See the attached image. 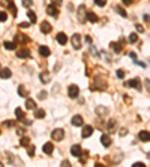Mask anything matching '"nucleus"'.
<instances>
[{
	"label": "nucleus",
	"mask_w": 150,
	"mask_h": 167,
	"mask_svg": "<svg viewBox=\"0 0 150 167\" xmlns=\"http://www.w3.org/2000/svg\"><path fill=\"white\" fill-rule=\"evenodd\" d=\"M72 46H74V49H81V35H78V33H75V35L72 36Z\"/></svg>",
	"instance_id": "obj_1"
},
{
	"label": "nucleus",
	"mask_w": 150,
	"mask_h": 167,
	"mask_svg": "<svg viewBox=\"0 0 150 167\" xmlns=\"http://www.w3.org/2000/svg\"><path fill=\"white\" fill-rule=\"evenodd\" d=\"M51 137H53V140L60 142V140L65 137V131L62 128H56V130H53V133H51Z\"/></svg>",
	"instance_id": "obj_2"
},
{
	"label": "nucleus",
	"mask_w": 150,
	"mask_h": 167,
	"mask_svg": "<svg viewBox=\"0 0 150 167\" xmlns=\"http://www.w3.org/2000/svg\"><path fill=\"white\" fill-rule=\"evenodd\" d=\"M78 94H80V88H78L77 85H69V88H68V96L71 98H77Z\"/></svg>",
	"instance_id": "obj_3"
},
{
	"label": "nucleus",
	"mask_w": 150,
	"mask_h": 167,
	"mask_svg": "<svg viewBox=\"0 0 150 167\" xmlns=\"http://www.w3.org/2000/svg\"><path fill=\"white\" fill-rule=\"evenodd\" d=\"M87 18V12H86V6L81 5L80 8H78V21L80 23H84V19Z\"/></svg>",
	"instance_id": "obj_4"
},
{
	"label": "nucleus",
	"mask_w": 150,
	"mask_h": 167,
	"mask_svg": "<svg viewBox=\"0 0 150 167\" xmlns=\"http://www.w3.org/2000/svg\"><path fill=\"white\" fill-rule=\"evenodd\" d=\"M15 116L18 118V121H23V122H26L27 125H30V124H32L30 121H26V113H24L21 109H20V108H17V109H15Z\"/></svg>",
	"instance_id": "obj_5"
},
{
	"label": "nucleus",
	"mask_w": 150,
	"mask_h": 167,
	"mask_svg": "<svg viewBox=\"0 0 150 167\" xmlns=\"http://www.w3.org/2000/svg\"><path fill=\"white\" fill-rule=\"evenodd\" d=\"M126 86H131V88H137V90H141V84H140V79H131V81H128L126 84H125Z\"/></svg>",
	"instance_id": "obj_6"
},
{
	"label": "nucleus",
	"mask_w": 150,
	"mask_h": 167,
	"mask_svg": "<svg viewBox=\"0 0 150 167\" xmlns=\"http://www.w3.org/2000/svg\"><path fill=\"white\" fill-rule=\"evenodd\" d=\"M71 154H72L74 157H77V158H80V155H81V146L80 145H74V146H71Z\"/></svg>",
	"instance_id": "obj_7"
},
{
	"label": "nucleus",
	"mask_w": 150,
	"mask_h": 167,
	"mask_svg": "<svg viewBox=\"0 0 150 167\" xmlns=\"http://www.w3.org/2000/svg\"><path fill=\"white\" fill-rule=\"evenodd\" d=\"M17 57H18V58H29V57H30V51H29L27 48L18 49V51H17Z\"/></svg>",
	"instance_id": "obj_8"
},
{
	"label": "nucleus",
	"mask_w": 150,
	"mask_h": 167,
	"mask_svg": "<svg viewBox=\"0 0 150 167\" xmlns=\"http://www.w3.org/2000/svg\"><path fill=\"white\" fill-rule=\"evenodd\" d=\"M138 139L141 140V142H149V140H150V133H149L147 130L140 131V133H138Z\"/></svg>",
	"instance_id": "obj_9"
},
{
	"label": "nucleus",
	"mask_w": 150,
	"mask_h": 167,
	"mask_svg": "<svg viewBox=\"0 0 150 167\" xmlns=\"http://www.w3.org/2000/svg\"><path fill=\"white\" fill-rule=\"evenodd\" d=\"M47 14L51 15V17H57V15H59L57 6H56V5H50V6H47Z\"/></svg>",
	"instance_id": "obj_10"
},
{
	"label": "nucleus",
	"mask_w": 150,
	"mask_h": 167,
	"mask_svg": "<svg viewBox=\"0 0 150 167\" xmlns=\"http://www.w3.org/2000/svg\"><path fill=\"white\" fill-rule=\"evenodd\" d=\"M93 134V127L92 125H86L84 127V130H83V133H81V136L83 137H90Z\"/></svg>",
	"instance_id": "obj_11"
},
{
	"label": "nucleus",
	"mask_w": 150,
	"mask_h": 167,
	"mask_svg": "<svg viewBox=\"0 0 150 167\" xmlns=\"http://www.w3.org/2000/svg\"><path fill=\"white\" fill-rule=\"evenodd\" d=\"M56 41L60 43V45H66V43H68V37H66V35H65V33H59L57 37H56Z\"/></svg>",
	"instance_id": "obj_12"
},
{
	"label": "nucleus",
	"mask_w": 150,
	"mask_h": 167,
	"mask_svg": "<svg viewBox=\"0 0 150 167\" xmlns=\"http://www.w3.org/2000/svg\"><path fill=\"white\" fill-rule=\"evenodd\" d=\"M39 79H41V82H42V84H48V82H50V79H51V76H50V73H48V72H42L41 75H39Z\"/></svg>",
	"instance_id": "obj_13"
},
{
	"label": "nucleus",
	"mask_w": 150,
	"mask_h": 167,
	"mask_svg": "<svg viewBox=\"0 0 150 167\" xmlns=\"http://www.w3.org/2000/svg\"><path fill=\"white\" fill-rule=\"evenodd\" d=\"M41 31H42V33H45V35H48V33L51 31V24H50V23H47V21L41 23Z\"/></svg>",
	"instance_id": "obj_14"
},
{
	"label": "nucleus",
	"mask_w": 150,
	"mask_h": 167,
	"mask_svg": "<svg viewBox=\"0 0 150 167\" xmlns=\"http://www.w3.org/2000/svg\"><path fill=\"white\" fill-rule=\"evenodd\" d=\"M71 122H72V125H75V127H80V125H83V116L75 115L72 119H71Z\"/></svg>",
	"instance_id": "obj_15"
},
{
	"label": "nucleus",
	"mask_w": 150,
	"mask_h": 167,
	"mask_svg": "<svg viewBox=\"0 0 150 167\" xmlns=\"http://www.w3.org/2000/svg\"><path fill=\"white\" fill-rule=\"evenodd\" d=\"M101 142H102V145L105 146V148H108V146L111 145V137H110L108 134H102L101 136Z\"/></svg>",
	"instance_id": "obj_16"
},
{
	"label": "nucleus",
	"mask_w": 150,
	"mask_h": 167,
	"mask_svg": "<svg viewBox=\"0 0 150 167\" xmlns=\"http://www.w3.org/2000/svg\"><path fill=\"white\" fill-rule=\"evenodd\" d=\"M11 76H12V72L9 69H2L0 70V78L2 79H9Z\"/></svg>",
	"instance_id": "obj_17"
},
{
	"label": "nucleus",
	"mask_w": 150,
	"mask_h": 167,
	"mask_svg": "<svg viewBox=\"0 0 150 167\" xmlns=\"http://www.w3.org/2000/svg\"><path fill=\"white\" fill-rule=\"evenodd\" d=\"M110 46H111V49L116 52V54L122 52V49H123V46H122L120 43H117V42H111V43H110Z\"/></svg>",
	"instance_id": "obj_18"
},
{
	"label": "nucleus",
	"mask_w": 150,
	"mask_h": 167,
	"mask_svg": "<svg viewBox=\"0 0 150 167\" xmlns=\"http://www.w3.org/2000/svg\"><path fill=\"white\" fill-rule=\"evenodd\" d=\"M39 54H41L42 57H48L51 54V51L48 46H39Z\"/></svg>",
	"instance_id": "obj_19"
},
{
	"label": "nucleus",
	"mask_w": 150,
	"mask_h": 167,
	"mask_svg": "<svg viewBox=\"0 0 150 167\" xmlns=\"http://www.w3.org/2000/svg\"><path fill=\"white\" fill-rule=\"evenodd\" d=\"M53 149H54V146H53V143H51V142L45 143V145L42 146V151H44V154H51V152H53Z\"/></svg>",
	"instance_id": "obj_20"
},
{
	"label": "nucleus",
	"mask_w": 150,
	"mask_h": 167,
	"mask_svg": "<svg viewBox=\"0 0 150 167\" xmlns=\"http://www.w3.org/2000/svg\"><path fill=\"white\" fill-rule=\"evenodd\" d=\"M87 19L90 23H98V17H96V14H93L92 11H87Z\"/></svg>",
	"instance_id": "obj_21"
},
{
	"label": "nucleus",
	"mask_w": 150,
	"mask_h": 167,
	"mask_svg": "<svg viewBox=\"0 0 150 167\" xmlns=\"http://www.w3.org/2000/svg\"><path fill=\"white\" fill-rule=\"evenodd\" d=\"M96 113L98 115H101V116H104V115H107L108 113V110L104 108V106H96Z\"/></svg>",
	"instance_id": "obj_22"
},
{
	"label": "nucleus",
	"mask_w": 150,
	"mask_h": 167,
	"mask_svg": "<svg viewBox=\"0 0 150 167\" xmlns=\"http://www.w3.org/2000/svg\"><path fill=\"white\" fill-rule=\"evenodd\" d=\"M44 116H45V110H44V109H36V110H35V118L42 119Z\"/></svg>",
	"instance_id": "obj_23"
},
{
	"label": "nucleus",
	"mask_w": 150,
	"mask_h": 167,
	"mask_svg": "<svg viewBox=\"0 0 150 167\" xmlns=\"http://www.w3.org/2000/svg\"><path fill=\"white\" fill-rule=\"evenodd\" d=\"M6 3H8V6H9V9L12 11V15L14 17H17V8H15V5L11 2V0H6Z\"/></svg>",
	"instance_id": "obj_24"
},
{
	"label": "nucleus",
	"mask_w": 150,
	"mask_h": 167,
	"mask_svg": "<svg viewBox=\"0 0 150 167\" xmlns=\"http://www.w3.org/2000/svg\"><path fill=\"white\" fill-rule=\"evenodd\" d=\"M26 108L27 109H35V100H32V98L26 100Z\"/></svg>",
	"instance_id": "obj_25"
},
{
	"label": "nucleus",
	"mask_w": 150,
	"mask_h": 167,
	"mask_svg": "<svg viewBox=\"0 0 150 167\" xmlns=\"http://www.w3.org/2000/svg\"><path fill=\"white\" fill-rule=\"evenodd\" d=\"M27 15H29L30 23H36V14H35L33 11H29V12H27Z\"/></svg>",
	"instance_id": "obj_26"
},
{
	"label": "nucleus",
	"mask_w": 150,
	"mask_h": 167,
	"mask_svg": "<svg viewBox=\"0 0 150 167\" xmlns=\"http://www.w3.org/2000/svg\"><path fill=\"white\" fill-rule=\"evenodd\" d=\"M15 46H17V43L15 42H5V48L6 49H15Z\"/></svg>",
	"instance_id": "obj_27"
},
{
	"label": "nucleus",
	"mask_w": 150,
	"mask_h": 167,
	"mask_svg": "<svg viewBox=\"0 0 150 167\" xmlns=\"http://www.w3.org/2000/svg\"><path fill=\"white\" fill-rule=\"evenodd\" d=\"M128 39H129V42H131V43H135L137 41H138V36H137V33H131Z\"/></svg>",
	"instance_id": "obj_28"
},
{
	"label": "nucleus",
	"mask_w": 150,
	"mask_h": 167,
	"mask_svg": "<svg viewBox=\"0 0 150 167\" xmlns=\"http://www.w3.org/2000/svg\"><path fill=\"white\" fill-rule=\"evenodd\" d=\"M116 11H117V14H119V15L126 17V11L123 9V8H120V6H116Z\"/></svg>",
	"instance_id": "obj_29"
},
{
	"label": "nucleus",
	"mask_w": 150,
	"mask_h": 167,
	"mask_svg": "<svg viewBox=\"0 0 150 167\" xmlns=\"http://www.w3.org/2000/svg\"><path fill=\"white\" fill-rule=\"evenodd\" d=\"M29 142H30V140H29V137H21V142H20V143H21V146H29Z\"/></svg>",
	"instance_id": "obj_30"
},
{
	"label": "nucleus",
	"mask_w": 150,
	"mask_h": 167,
	"mask_svg": "<svg viewBox=\"0 0 150 167\" xmlns=\"http://www.w3.org/2000/svg\"><path fill=\"white\" fill-rule=\"evenodd\" d=\"M18 94L21 96V97H24V96H26V90H24V86H23V85H20V86H18Z\"/></svg>",
	"instance_id": "obj_31"
},
{
	"label": "nucleus",
	"mask_w": 150,
	"mask_h": 167,
	"mask_svg": "<svg viewBox=\"0 0 150 167\" xmlns=\"http://www.w3.org/2000/svg\"><path fill=\"white\" fill-rule=\"evenodd\" d=\"M15 41H18V42H27V37H26V36H20V35H17V36H15Z\"/></svg>",
	"instance_id": "obj_32"
},
{
	"label": "nucleus",
	"mask_w": 150,
	"mask_h": 167,
	"mask_svg": "<svg viewBox=\"0 0 150 167\" xmlns=\"http://www.w3.org/2000/svg\"><path fill=\"white\" fill-rule=\"evenodd\" d=\"M27 148H29V155L33 157V155H35V146H33V145H29Z\"/></svg>",
	"instance_id": "obj_33"
},
{
	"label": "nucleus",
	"mask_w": 150,
	"mask_h": 167,
	"mask_svg": "<svg viewBox=\"0 0 150 167\" xmlns=\"http://www.w3.org/2000/svg\"><path fill=\"white\" fill-rule=\"evenodd\" d=\"M23 5L26 6V8H30V6L33 5V0H23Z\"/></svg>",
	"instance_id": "obj_34"
},
{
	"label": "nucleus",
	"mask_w": 150,
	"mask_h": 167,
	"mask_svg": "<svg viewBox=\"0 0 150 167\" xmlns=\"http://www.w3.org/2000/svg\"><path fill=\"white\" fill-rule=\"evenodd\" d=\"M8 19V15H6V12H0V23H3Z\"/></svg>",
	"instance_id": "obj_35"
},
{
	"label": "nucleus",
	"mask_w": 150,
	"mask_h": 167,
	"mask_svg": "<svg viewBox=\"0 0 150 167\" xmlns=\"http://www.w3.org/2000/svg\"><path fill=\"white\" fill-rule=\"evenodd\" d=\"M39 98H41V100L47 98V91H41V92H39Z\"/></svg>",
	"instance_id": "obj_36"
},
{
	"label": "nucleus",
	"mask_w": 150,
	"mask_h": 167,
	"mask_svg": "<svg viewBox=\"0 0 150 167\" xmlns=\"http://www.w3.org/2000/svg\"><path fill=\"white\" fill-rule=\"evenodd\" d=\"M95 3H96L98 6H101V8H102V6H105V0H95Z\"/></svg>",
	"instance_id": "obj_37"
},
{
	"label": "nucleus",
	"mask_w": 150,
	"mask_h": 167,
	"mask_svg": "<svg viewBox=\"0 0 150 167\" xmlns=\"http://www.w3.org/2000/svg\"><path fill=\"white\" fill-rule=\"evenodd\" d=\"M116 75H117V78H125V72H123V70H117Z\"/></svg>",
	"instance_id": "obj_38"
},
{
	"label": "nucleus",
	"mask_w": 150,
	"mask_h": 167,
	"mask_svg": "<svg viewBox=\"0 0 150 167\" xmlns=\"http://www.w3.org/2000/svg\"><path fill=\"white\" fill-rule=\"evenodd\" d=\"M90 52H92V54H93V55H96V57H98V55H99V54H98V51H96V49L93 48V46H90Z\"/></svg>",
	"instance_id": "obj_39"
},
{
	"label": "nucleus",
	"mask_w": 150,
	"mask_h": 167,
	"mask_svg": "<svg viewBox=\"0 0 150 167\" xmlns=\"http://www.w3.org/2000/svg\"><path fill=\"white\" fill-rule=\"evenodd\" d=\"M144 84H146L147 90H149V94H150V79H146V81H144Z\"/></svg>",
	"instance_id": "obj_40"
},
{
	"label": "nucleus",
	"mask_w": 150,
	"mask_h": 167,
	"mask_svg": "<svg viewBox=\"0 0 150 167\" xmlns=\"http://www.w3.org/2000/svg\"><path fill=\"white\" fill-rule=\"evenodd\" d=\"M51 2H53V5L59 6V5H62V2H63V0H51Z\"/></svg>",
	"instance_id": "obj_41"
},
{
	"label": "nucleus",
	"mask_w": 150,
	"mask_h": 167,
	"mask_svg": "<svg viewBox=\"0 0 150 167\" xmlns=\"http://www.w3.org/2000/svg\"><path fill=\"white\" fill-rule=\"evenodd\" d=\"M5 125L6 127H14V122L12 121H5Z\"/></svg>",
	"instance_id": "obj_42"
},
{
	"label": "nucleus",
	"mask_w": 150,
	"mask_h": 167,
	"mask_svg": "<svg viewBox=\"0 0 150 167\" xmlns=\"http://www.w3.org/2000/svg\"><path fill=\"white\" fill-rule=\"evenodd\" d=\"M128 134V130L126 128H122V131H120V136H126Z\"/></svg>",
	"instance_id": "obj_43"
},
{
	"label": "nucleus",
	"mask_w": 150,
	"mask_h": 167,
	"mask_svg": "<svg viewBox=\"0 0 150 167\" xmlns=\"http://www.w3.org/2000/svg\"><path fill=\"white\" fill-rule=\"evenodd\" d=\"M20 27H21V29H27L29 24H27V23H21V24H20Z\"/></svg>",
	"instance_id": "obj_44"
},
{
	"label": "nucleus",
	"mask_w": 150,
	"mask_h": 167,
	"mask_svg": "<svg viewBox=\"0 0 150 167\" xmlns=\"http://www.w3.org/2000/svg\"><path fill=\"white\" fill-rule=\"evenodd\" d=\"M135 27H137V30H138V31H144V29H143V25H140V24H137Z\"/></svg>",
	"instance_id": "obj_45"
},
{
	"label": "nucleus",
	"mask_w": 150,
	"mask_h": 167,
	"mask_svg": "<svg viewBox=\"0 0 150 167\" xmlns=\"http://www.w3.org/2000/svg\"><path fill=\"white\" fill-rule=\"evenodd\" d=\"M129 57H131L132 60H137V54H135V52H131V54H129Z\"/></svg>",
	"instance_id": "obj_46"
},
{
	"label": "nucleus",
	"mask_w": 150,
	"mask_h": 167,
	"mask_svg": "<svg viewBox=\"0 0 150 167\" xmlns=\"http://www.w3.org/2000/svg\"><path fill=\"white\" fill-rule=\"evenodd\" d=\"M134 167H144V164L138 161V163H135V164H134Z\"/></svg>",
	"instance_id": "obj_47"
},
{
	"label": "nucleus",
	"mask_w": 150,
	"mask_h": 167,
	"mask_svg": "<svg viewBox=\"0 0 150 167\" xmlns=\"http://www.w3.org/2000/svg\"><path fill=\"white\" fill-rule=\"evenodd\" d=\"M125 5H132V0H122Z\"/></svg>",
	"instance_id": "obj_48"
},
{
	"label": "nucleus",
	"mask_w": 150,
	"mask_h": 167,
	"mask_svg": "<svg viewBox=\"0 0 150 167\" xmlns=\"http://www.w3.org/2000/svg\"><path fill=\"white\" fill-rule=\"evenodd\" d=\"M62 166H63V167H68V166H69V161H66V160H65V161L62 163Z\"/></svg>",
	"instance_id": "obj_49"
},
{
	"label": "nucleus",
	"mask_w": 150,
	"mask_h": 167,
	"mask_svg": "<svg viewBox=\"0 0 150 167\" xmlns=\"http://www.w3.org/2000/svg\"><path fill=\"white\" fill-rule=\"evenodd\" d=\"M144 19L146 21H150V15H144Z\"/></svg>",
	"instance_id": "obj_50"
},
{
	"label": "nucleus",
	"mask_w": 150,
	"mask_h": 167,
	"mask_svg": "<svg viewBox=\"0 0 150 167\" xmlns=\"http://www.w3.org/2000/svg\"><path fill=\"white\" fill-rule=\"evenodd\" d=\"M0 167H2V163H0Z\"/></svg>",
	"instance_id": "obj_51"
}]
</instances>
